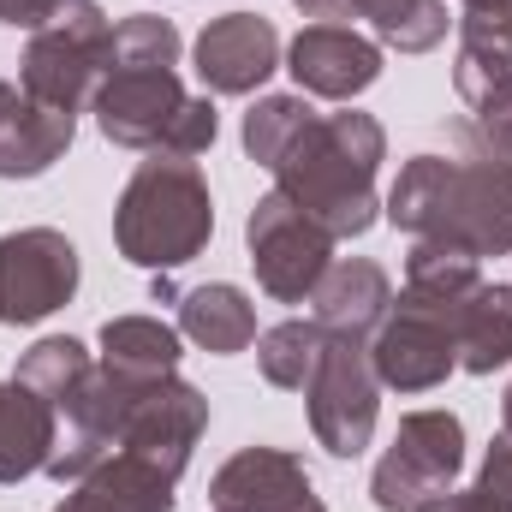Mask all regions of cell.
Returning <instances> with one entry per match:
<instances>
[{
	"label": "cell",
	"mask_w": 512,
	"mask_h": 512,
	"mask_svg": "<svg viewBox=\"0 0 512 512\" xmlns=\"http://www.w3.org/2000/svg\"><path fill=\"white\" fill-rule=\"evenodd\" d=\"M78 114L30 102L18 84L0 78V179H36L72 149Z\"/></svg>",
	"instance_id": "2e32d148"
},
{
	"label": "cell",
	"mask_w": 512,
	"mask_h": 512,
	"mask_svg": "<svg viewBox=\"0 0 512 512\" xmlns=\"http://www.w3.org/2000/svg\"><path fill=\"white\" fill-rule=\"evenodd\" d=\"M280 72V36L262 12H227L197 36V78L215 96H251Z\"/></svg>",
	"instance_id": "5bb4252c"
},
{
	"label": "cell",
	"mask_w": 512,
	"mask_h": 512,
	"mask_svg": "<svg viewBox=\"0 0 512 512\" xmlns=\"http://www.w3.org/2000/svg\"><path fill=\"white\" fill-rule=\"evenodd\" d=\"M459 30H477V36H489V42H501L512 54V12H507V24H477V18H459Z\"/></svg>",
	"instance_id": "836d02e7"
},
{
	"label": "cell",
	"mask_w": 512,
	"mask_h": 512,
	"mask_svg": "<svg viewBox=\"0 0 512 512\" xmlns=\"http://www.w3.org/2000/svg\"><path fill=\"white\" fill-rule=\"evenodd\" d=\"M423 512H512V429H501L489 441V459H483V471H477L471 489L441 495V501H429Z\"/></svg>",
	"instance_id": "4316f807"
},
{
	"label": "cell",
	"mask_w": 512,
	"mask_h": 512,
	"mask_svg": "<svg viewBox=\"0 0 512 512\" xmlns=\"http://www.w3.org/2000/svg\"><path fill=\"white\" fill-rule=\"evenodd\" d=\"M209 233H215L209 179L197 173V161H179V155H149L114 203L120 256L137 268H155V274H173L191 256H203Z\"/></svg>",
	"instance_id": "3957f363"
},
{
	"label": "cell",
	"mask_w": 512,
	"mask_h": 512,
	"mask_svg": "<svg viewBox=\"0 0 512 512\" xmlns=\"http://www.w3.org/2000/svg\"><path fill=\"white\" fill-rule=\"evenodd\" d=\"M477 286H483V268H477V256L417 239V245H411V256H405V286H399V292H411V298H429V304H447V310H459V304H465Z\"/></svg>",
	"instance_id": "cb8c5ba5"
},
{
	"label": "cell",
	"mask_w": 512,
	"mask_h": 512,
	"mask_svg": "<svg viewBox=\"0 0 512 512\" xmlns=\"http://www.w3.org/2000/svg\"><path fill=\"white\" fill-rule=\"evenodd\" d=\"M108 54H114V24L96 0H60V12L30 36L24 60H18V90L42 108L78 114L96 84L108 78Z\"/></svg>",
	"instance_id": "277c9868"
},
{
	"label": "cell",
	"mask_w": 512,
	"mask_h": 512,
	"mask_svg": "<svg viewBox=\"0 0 512 512\" xmlns=\"http://www.w3.org/2000/svg\"><path fill=\"white\" fill-rule=\"evenodd\" d=\"M54 12H60V0H0V18H6L12 30H30V36H36Z\"/></svg>",
	"instance_id": "4dcf8cb0"
},
{
	"label": "cell",
	"mask_w": 512,
	"mask_h": 512,
	"mask_svg": "<svg viewBox=\"0 0 512 512\" xmlns=\"http://www.w3.org/2000/svg\"><path fill=\"white\" fill-rule=\"evenodd\" d=\"M286 72L298 78V96L352 102L382 78V42L346 30V24H304L286 48Z\"/></svg>",
	"instance_id": "7c38bea8"
},
{
	"label": "cell",
	"mask_w": 512,
	"mask_h": 512,
	"mask_svg": "<svg viewBox=\"0 0 512 512\" xmlns=\"http://www.w3.org/2000/svg\"><path fill=\"white\" fill-rule=\"evenodd\" d=\"M179 334L197 340V346L215 352V358H233V352H245L256 340V310L239 286L209 280V286L179 292Z\"/></svg>",
	"instance_id": "d6986e66"
},
{
	"label": "cell",
	"mask_w": 512,
	"mask_h": 512,
	"mask_svg": "<svg viewBox=\"0 0 512 512\" xmlns=\"http://www.w3.org/2000/svg\"><path fill=\"white\" fill-rule=\"evenodd\" d=\"M215 131H221V120H215V102H209V96H191V102L179 108L173 131L161 137V149H155V155H179V161H191V155H203V149L215 143Z\"/></svg>",
	"instance_id": "f546056e"
},
{
	"label": "cell",
	"mask_w": 512,
	"mask_h": 512,
	"mask_svg": "<svg viewBox=\"0 0 512 512\" xmlns=\"http://www.w3.org/2000/svg\"><path fill=\"white\" fill-rule=\"evenodd\" d=\"M245 245H251L256 286L280 304H304L334 262V239L280 191L256 197L251 221H245Z\"/></svg>",
	"instance_id": "52a82bcc"
},
{
	"label": "cell",
	"mask_w": 512,
	"mask_h": 512,
	"mask_svg": "<svg viewBox=\"0 0 512 512\" xmlns=\"http://www.w3.org/2000/svg\"><path fill=\"white\" fill-rule=\"evenodd\" d=\"M108 66H179V30H173V18L137 12L126 24H114Z\"/></svg>",
	"instance_id": "83f0119b"
},
{
	"label": "cell",
	"mask_w": 512,
	"mask_h": 512,
	"mask_svg": "<svg viewBox=\"0 0 512 512\" xmlns=\"http://www.w3.org/2000/svg\"><path fill=\"white\" fill-rule=\"evenodd\" d=\"M203 429H209V399L179 376H161V382H149L137 393L126 429H120V447L161 465L167 477H185L191 447L203 441Z\"/></svg>",
	"instance_id": "8fae6325"
},
{
	"label": "cell",
	"mask_w": 512,
	"mask_h": 512,
	"mask_svg": "<svg viewBox=\"0 0 512 512\" xmlns=\"http://www.w3.org/2000/svg\"><path fill=\"white\" fill-rule=\"evenodd\" d=\"M215 512H328L304 459L280 453V447H245L233 453L215 483H209Z\"/></svg>",
	"instance_id": "4fadbf2b"
},
{
	"label": "cell",
	"mask_w": 512,
	"mask_h": 512,
	"mask_svg": "<svg viewBox=\"0 0 512 512\" xmlns=\"http://www.w3.org/2000/svg\"><path fill=\"white\" fill-rule=\"evenodd\" d=\"M310 304H316V328L322 334H334V340H376V328L393 310V280L370 256H340V262H328V274L310 292Z\"/></svg>",
	"instance_id": "9a60e30c"
},
{
	"label": "cell",
	"mask_w": 512,
	"mask_h": 512,
	"mask_svg": "<svg viewBox=\"0 0 512 512\" xmlns=\"http://www.w3.org/2000/svg\"><path fill=\"white\" fill-rule=\"evenodd\" d=\"M328 334L316 328V316H292V322H274L268 334H256V370L268 387H286V393H304L316 376V358H322Z\"/></svg>",
	"instance_id": "7402d4cb"
},
{
	"label": "cell",
	"mask_w": 512,
	"mask_h": 512,
	"mask_svg": "<svg viewBox=\"0 0 512 512\" xmlns=\"http://www.w3.org/2000/svg\"><path fill=\"white\" fill-rule=\"evenodd\" d=\"M185 102L191 96L173 66H108V78L90 96L102 137L120 149H149V155L161 149V137L173 131Z\"/></svg>",
	"instance_id": "30bf717a"
},
{
	"label": "cell",
	"mask_w": 512,
	"mask_h": 512,
	"mask_svg": "<svg viewBox=\"0 0 512 512\" xmlns=\"http://www.w3.org/2000/svg\"><path fill=\"white\" fill-rule=\"evenodd\" d=\"M512 0H465V18H477V24H507Z\"/></svg>",
	"instance_id": "d6a6232c"
},
{
	"label": "cell",
	"mask_w": 512,
	"mask_h": 512,
	"mask_svg": "<svg viewBox=\"0 0 512 512\" xmlns=\"http://www.w3.org/2000/svg\"><path fill=\"white\" fill-rule=\"evenodd\" d=\"M501 417H507V429H512V387H507V399H501Z\"/></svg>",
	"instance_id": "e575fe53"
},
{
	"label": "cell",
	"mask_w": 512,
	"mask_h": 512,
	"mask_svg": "<svg viewBox=\"0 0 512 512\" xmlns=\"http://www.w3.org/2000/svg\"><path fill=\"white\" fill-rule=\"evenodd\" d=\"M304 18H316V24H334V18H352V0H292Z\"/></svg>",
	"instance_id": "1f68e13d"
},
{
	"label": "cell",
	"mask_w": 512,
	"mask_h": 512,
	"mask_svg": "<svg viewBox=\"0 0 512 512\" xmlns=\"http://www.w3.org/2000/svg\"><path fill=\"white\" fill-rule=\"evenodd\" d=\"M471 120H465V137L477 143L483 161H512V72L501 84H489L477 102H465Z\"/></svg>",
	"instance_id": "f1b7e54d"
},
{
	"label": "cell",
	"mask_w": 512,
	"mask_h": 512,
	"mask_svg": "<svg viewBox=\"0 0 512 512\" xmlns=\"http://www.w3.org/2000/svg\"><path fill=\"white\" fill-rule=\"evenodd\" d=\"M96 370V358L84 352V340H72V334H54V340H36L24 358H18V382H30L54 411H66L72 405V393L84 387V376Z\"/></svg>",
	"instance_id": "d4e9b609"
},
{
	"label": "cell",
	"mask_w": 512,
	"mask_h": 512,
	"mask_svg": "<svg viewBox=\"0 0 512 512\" xmlns=\"http://www.w3.org/2000/svg\"><path fill=\"white\" fill-rule=\"evenodd\" d=\"M173 489H179V477L114 447L90 477L72 483V495L54 512H173Z\"/></svg>",
	"instance_id": "e0dca14e"
},
{
	"label": "cell",
	"mask_w": 512,
	"mask_h": 512,
	"mask_svg": "<svg viewBox=\"0 0 512 512\" xmlns=\"http://www.w3.org/2000/svg\"><path fill=\"white\" fill-rule=\"evenodd\" d=\"M54 447H60V411L30 382L6 376L0 382V483H24L48 471Z\"/></svg>",
	"instance_id": "ac0fdd59"
},
{
	"label": "cell",
	"mask_w": 512,
	"mask_h": 512,
	"mask_svg": "<svg viewBox=\"0 0 512 512\" xmlns=\"http://www.w3.org/2000/svg\"><path fill=\"white\" fill-rule=\"evenodd\" d=\"M387 161V131L376 114H316L274 167V191L292 197L334 245L376 227V173Z\"/></svg>",
	"instance_id": "7a4b0ae2"
},
{
	"label": "cell",
	"mask_w": 512,
	"mask_h": 512,
	"mask_svg": "<svg viewBox=\"0 0 512 512\" xmlns=\"http://www.w3.org/2000/svg\"><path fill=\"white\" fill-rule=\"evenodd\" d=\"M453 340H459V370H471V376H495L501 364H512V286L483 280L459 304Z\"/></svg>",
	"instance_id": "ffe728a7"
},
{
	"label": "cell",
	"mask_w": 512,
	"mask_h": 512,
	"mask_svg": "<svg viewBox=\"0 0 512 512\" xmlns=\"http://www.w3.org/2000/svg\"><path fill=\"white\" fill-rule=\"evenodd\" d=\"M358 18H370V30L399 54H429L447 42V0H352Z\"/></svg>",
	"instance_id": "603a6c76"
},
{
	"label": "cell",
	"mask_w": 512,
	"mask_h": 512,
	"mask_svg": "<svg viewBox=\"0 0 512 512\" xmlns=\"http://www.w3.org/2000/svg\"><path fill=\"white\" fill-rule=\"evenodd\" d=\"M78 292V251L54 227H18L0 239V322L30 328L72 304Z\"/></svg>",
	"instance_id": "9c48e42d"
},
{
	"label": "cell",
	"mask_w": 512,
	"mask_h": 512,
	"mask_svg": "<svg viewBox=\"0 0 512 512\" xmlns=\"http://www.w3.org/2000/svg\"><path fill=\"white\" fill-rule=\"evenodd\" d=\"M102 364L131 382H161L179 370V328L161 316H114L102 328Z\"/></svg>",
	"instance_id": "44dd1931"
},
{
	"label": "cell",
	"mask_w": 512,
	"mask_h": 512,
	"mask_svg": "<svg viewBox=\"0 0 512 512\" xmlns=\"http://www.w3.org/2000/svg\"><path fill=\"white\" fill-rule=\"evenodd\" d=\"M304 399H310L316 441L334 459H358L376 435V417H382V382H376V364H370V340H334L328 334Z\"/></svg>",
	"instance_id": "8992f818"
},
{
	"label": "cell",
	"mask_w": 512,
	"mask_h": 512,
	"mask_svg": "<svg viewBox=\"0 0 512 512\" xmlns=\"http://www.w3.org/2000/svg\"><path fill=\"white\" fill-rule=\"evenodd\" d=\"M316 120V108L304 96H262L251 114H245V155L256 167H280V155L292 149V137Z\"/></svg>",
	"instance_id": "484cf974"
},
{
	"label": "cell",
	"mask_w": 512,
	"mask_h": 512,
	"mask_svg": "<svg viewBox=\"0 0 512 512\" xmlns=\"http://www.w3.org/2000/svg\"><path fill=\"white\" fill-rule=\"evenodd\" d=\"M453 322H459V310L399 292L393 310H387V322L376 328V340H370L376 382L393 387V393H429V387H441L459 370Z\"/></svg>",
	"instance_id": "ba28073f"
},
{
	"label": "cell",
	"mask_w": 512,
	"mask_h": 512,
	"mask_svg": "<svg viewBox=\"0 0 512 512\" xmlns=\"http://www.w3.org/2000/svg\"><path fill=\"white\" fill-rule=\"evenodd\" d=\"M465 471V423L453 411H411L393 429V447L370 477V501L382 512H423L429 501L453 495Z\"/></svg>",
	"instance_id": "5b68a950"
},
{
	"label": "cell",
	"mask_w": 512,
	"mask_h": 512,
	"mask_svg": "<svg viewBox=\"0 0 512 512\" xmlns=\"http://www.w3.org/2000/svg\"><path fill=\"white\" fill-rule=\"evenodd\" d=\"M387 221L411 239L447 245L465 256L512 251V161H447L411 155L387 191Z\"/></svg>",
	"instance_id": "6da1fadb"
}]
</instances>
